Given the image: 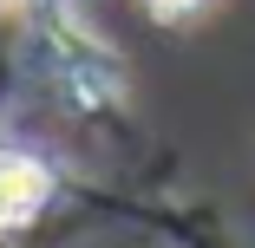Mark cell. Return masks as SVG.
<instances>
[{
	"label": "cell",
	"instance_id": "6da1fadb",
	"mask_svg": "<svg viewBox=\"0 0 255 248\" xmlns=\"http://www.w3.org/2000/svg\"><path fill=\"white\" fill-rule=\"evenodd\" d=\"M46 189H53V176H46L33 157H13V151H7V164H0V229L26 222V216L46 203Z\"/></svg>",
	"mask_w": 255,
	"mask_h": 248
},
{
	"label": "cell",
	"instance_id": "7a4b0ae2",
	"mask_svg": "<svg viewBox=\"0 0 255 248\" xmlns=\"http://www.w3.org/2000/svg\"><path fill=\"white\" fill-rule=\"evenodd\" d=\"M150 13H164V20H177V13H190V7H203V0H144Z\"/></svg>",
	"mask_w": 255,
	"mask_h": 248
},
{
	"label": "cell",
	"instance_id": "3957f363",
	"mask_svg": "<svg viewBox=\"0 0 255 248\" xmlns=\"http://www.w3.org/2000/svg\"><path fill=\"white\" fill-rule=\"evenodd\" d=\"M0 164H7V151H0Z\"/></svg>",
	"mask_w": 255,
	"mask_h": 248
}]
</instances>
